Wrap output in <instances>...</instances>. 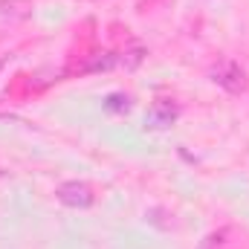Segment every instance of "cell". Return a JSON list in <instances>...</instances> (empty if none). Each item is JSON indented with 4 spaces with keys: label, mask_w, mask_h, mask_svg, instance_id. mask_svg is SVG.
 Listing matches in <instances>:
<instances>
[{
    "label": "cell",
    "mask_w": 249,
    "mask_h": 249,
    "mask_svg": "<svg viewBox=\"0 0 249 249\" xmlns=\"http://www.w3.org/2000/svg\"><path fill=\"white\" fill-rule=\"evenodd\" d=\"M212 81L217 84V87H223L226 93H247V72H244V67L238 61H232V58H226V61H217L212 67Z\"/></svg>",
    "instance_id": "1"
},
{
    "label": "cell",
    "mask_w": 249,
    "mask_h": 249,
    "mask_svg": "<svg viewBox=\"0 0 249 249\" xmlns=\"http://www.w3.org/2000/svg\"><path fill=\"white\" fill-rule=\"evenodd\" d=\"M55 197H58V203L70 206V209H90L96 203V191L84 180H67V183H61L55 188Z\"/></svg>",
    "instance_id": "2"
},
{
    "label": "cell",
    "mask_w": 249,
    "mask_h": 249,
    "mask_svg": "<svg viewBox=\"0 0 249 249\" xmlns=\"http://www.w3.org/2000/svg\"><path fill=\"white\" fill-rule=\"evenodd\" d=\"M180 119V107L168 99H157L145 113V130H168Z\"/></svg>",
    "instance_id": "3"
},
{
    "label": "cell",
    "mask_w": 249,
    "mask_h": 249,
    "mask_svg": "<svg viewBox=\"0 0 249 249\" xmlns=\"http://www.w3.org/2000/svg\"><path fill=\"white\" fill-rule=\"evenodd\" d=\"M0 15H12L23 20L32 15V3L29 0H0Z\"/></svg>",
    "instance_id": "4"
},
{
    "label": "cell",
    "mask_w": 249,
    "mask_h": 249,
    "mask_svg": "<svg viewBox=\"0 0 249 249\" xmlns=\"http://www.w3.org/2000/svg\"><path fill=\"white\" fill-rule=\"evenodd\" d=\"M105 110H107V113H124V110H130V96H124V93H110V96L105 99Z\"/></svg>",
    "instance_id": "5"
}]
</instances>
